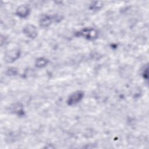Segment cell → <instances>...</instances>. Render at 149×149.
Masks as SVG:
<instances>
[{
  "mask_svg": "<svg viewBox=\"0 0 149 149\" xmlns=\"http://www.w3.org/2000/svg\"><path fill=\"white\" fill-rule=\"evenodd\" d=\"M77 36H81L89 40H94L98 37V31L94 28H84L76 33Z\"/></svg>",
  "mask_w": 149,
  "mask_h": 149,
  "instance_id": "cell-1",
  "label": "cell"
},
{
  "mask_svg": "<svg viewBox=\"0 0 149 149\" xmlns=\"http://www.w3.org/2000/svg\"><path fill=\"white\" fill-rule=\"evenodd\" d=\"M84 95V93L81 91H76L73 93H72L68 100L67 103L69 105H73L76 104H77L79 102L81 101V100L83 98Z\"/></svg>",
  "mask_w": 149,
  "mask_h": 149,
  "instance_id": "cell-2",
  "label": "cell"
},
{
  "mask_svg": "<svg viewBox=\"0 0 149 149\" xmlns=\"http://www.w3.org/2000/svg\"><path fill=\"white\" fill-rule=\"evenodd\" d=\"M24 34L30 38H34L37 36V30L36 27L32 24H27L23 28Z\"/></svg>",
  "mask_w": 149,
  "mask_h": 149,
  "instance_id": "cell-3",
  "label": "cell"
},
{
  "mask_svg": "<svg viewBox=\"0 0 149 149\" xmlns=\"http://www.w3.org/2000/svg\"><path fill=\"white\" fill-rule=\"evenodd\" d=\"M19 51L18 50H13L7 53L5 56V60L7 62H12L17 59L19 56Z\"/></svg>",
  "mask_w": 149,
  "mask_h": 149,
  "instance_id": "cell-4",
  "label": "cell"
},
{
  "mask_svg": "<svg viewBox=\"0 0 149 149\" xmlns=\"http://www.w3.org/2000/svg\"><path fill=\"white\" fill-rule=\"evenodd\" d=\"M29 8L25 5L20 6L16 10V15L20 17L24 18L29 15Z\"/></svg>",
  "mask_w": 149,
  "mask_h": 149,
  "instance_id": "cell-5",
  "label": "cell"
},
{
  "mask_svg": "<svg viewBox=\"0 0 149 149\" xmlns=\"http://www.w3.org/2000/svg\"><path fill=\"white\" fill-rule=\"evenodd\" d=\"M51 23L52 18L48 15H43L40 19V24L44 27L49 26Z\"/></svg>",
  "mask_w": 149,
  "mask_h": 149,
  "instance_id": "cell-6",
  "label": "cell"
},
{
  "mask_svg": "<svg viewBox=\"0 0 149 149\" xmlns=\"http://www.w3.org/2000/svg\"><path fill=\"white\" fill-rule=\"evenodd\" d=\"M48 62V61L44 58H40L37 59L36 62V66L37 68H41L45 66Z\"/></svg>",
  "mask_w": 149,
  "mask_h": 149,
  "instance_id": "cell-7",
  "label": "cell"
}]
</instances>
